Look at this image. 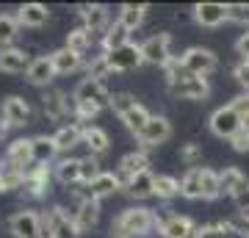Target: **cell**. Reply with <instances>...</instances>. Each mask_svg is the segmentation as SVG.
<instances>
[{
	"mask_svg": "<svg viewBox=\"0 0 249 238\" xmlns=\"http://www.w3.org/2000/svg\"><path fill=\"white\" fill-rule=\"evenodd\" d=\"M230 106H232V111L241 116V125H244V119H249V92H241L238 97H232Z\"/></svg>",
	"mask_w": 249,
	"mask_h": 238,
	"instance_id": "cell-49",
	"label": "cell"
},
{
	"mask_svg": "<svg viewBox=\"0 0 249 238\" xmlns=\"http://www.w3.org/2000/svg\"><path fill=\"white\" fill-rule=\"evenodd\" d=\"M34 158L36 164H53L58 158V147H55L53 136H34Z\"/></svg>",
	"mask_w": 249,
	"mask_h": 238,
	"instance_id": "cell-32",
	"label": "cell"
},
{
	"mask_svg": "<svg viewBox=\"0 0 249 238\" xmlns=\"http://www.w3.org/2000/svg\"><path fill=\"white\" fill-rule=\"evenodd\" d=\"M53 177H55V183H61V185L80 183V158H72V155L58 158L53 164Z\"/></svg>",
	"mask_w": 249,
	"mask_h": 238,
	"instance_id": "cell-26",
	"label": "cell"
},
{
	"mask_svg": "<svg viewBox=\"0 0 249 238\" xmlns=\"http://www.w3.org/2000/svg\"><path fill=\"white\" fill-rule=\"evenodd\" d=\"M136 106H139V100H136V94H130V92H114V97H111V111H114L119 119H122L127 111H133Z\"/></svg>",
	"mask_w": 249,
	"mask_h": 238,
	"instance_id": "cell-43",
	"label": "cell"
},
{
	"mask_svg": "<svg viewBox=\"0 0 249 238\" xmlns=\"http://www.w3.org/2000/svg\"><path fill=\"white\" fill-rule=\"evenodd\" d=\"M31 61H34V58L28 55L25 47H6V50H0V72H6V75L28 72Z\"/></svg>",
	"mask_w": 249,
	"mask_h": 238,
	"instance_id": "cell-21",
	"label": "cell"
},
{
	"mask_svg": "<svg viewBox=\"0 0 249 238\" xmlns=\"http://www.w3.org/2000/svg\"><path fill=\"white\" fill-rule=\"evenodd\" d=\"M163 78H166V86H169V83H178V80H183V78H188V72H186V67H183V58H180V55H175V58L163 67Z\"/></svg>",
	"mask_w": 249,
	"mask_h": 238,
	"instance_id": "cell-46",
	"label": "cell"
},
{
	"mask_svg": "<svg viewBox=\"0 0 249 238\" xmlns=\"http://www.w3.org/2000/svg\"><path fill=\"white\" fill-rule=\"evenodd\" d=\"M232 233L235 236H244L249 238V216H244V213H238V216H232Z\"/></svg>",
	"mask_w": 249,
	"mask_h": 238,
	"instance_id": "cell-51",
	"label": "cell"
},
{
	"mask_svg": "<svg viewBox=\"0 0 249 238\" xmlns=\"http://www.w3.org/2000/svg\"><path fill=\"white\" fill-rule=\"evenodd\" d=\"M169 97L175 100H188V103H202V100L211 97V83L208 78H196V75H188V78L178 80V83H169L166 86Z\"/></svg>",
	"mask_w": 249,
	"mask_h": 238,
	"instance_id": "cell-7",
	"label": "cell"
},
{
	"mask_svg": "<svg viewBox=\"0 0 249 238\" xmlns=\"http://www.w3.org/2000/svg\"><path fill=\"white\" fill-rule=\"evenodd\" d=\"M3 161H6V164H11V166L17 169V172L28 175V169L36 164V158H34V139H25V136H19V139L9 141V147H6V155H3Z\"/></svg>",
	"mask_w": 249,
	"mask_h": 238,
	"instance_id": "cell-13",
	"label": "cell"
},
{
	"mask_svg": "<svg viewBox=\"0 0 249 238\" xmlns=\"http://www.w3.org/2000/svg\"><path fill=\"white\" fill-rule=\"evenodd\" d=\"M144 172H150V155H147L144 150H133V152H127V155H122V158H119L116 175H119L122 185H127L133 177L144 175Z\"/></svg>",
	"mask_w": 249,
	"mask_h": 238,
	"instance_id": "cell-16",
	"label": "cell"
},
{
	"mask_svg": "<svg viewBox=\"0 0 249 238\" xmlns=\"http://www.w3.org/2000/svg\"><path fill=\"white\" fill-rule=\"evenodd\" d=\"M83 144L89 147L91 155H103V152L111 150V139H108V133L100 128V125H86L83 128Z\"/></svg>",
	"mask_w": 249,
	"mask_h": 238,
	"instance_id": "cell-28",
	"label": "cell"
},
{
	"mask_svg": "<svg viewBox=\"0 0 249 238\" xmlns=\"http://www.w3.org/2000/svg\"><path fill=\"white\" fill-rule=\"evenodd\" d=\"M50 58H53L55 64V72L58 75H72V72H78L86 67V58L78 53H72V50H67V47H58V50H53L50 53Z\"/></svg>",
	"mask_w": 249,
	"mask_h": 238,
	"instance_id": "cell-27",
	"label": "cell"
},
{
	"mask_svg": "<svg viewBox=\"0 0 249 238\" xmlns=\"http://www.w3.org/2000/svg\"><path fill=\"white\" fill-rule=\"evenodd\" d=\"M208 128H211V133H213L216 139H227L230 141L244 125H241V116L232 111V106H222V108H216L213 114H211Z\"/></svg>",
	"mask_w": 249,
	"mask_h": 238,
	"instance_id": "cell-12",
	"label": "cell"
},
{
	"mask_svg": "<svg viewBox=\"0 0 249 238\" xmlns=\"http://www.w3.org/2000/svg\"><path fill=\"white\" fill-rule=\"evenodd\" d=\"M232 78L238 80V86L244 89V92H249V61L247 58H238V61H235V67H232Z\"/></svg>",
	"mask_w": 249,
	"mask_h": 238,
	"instance_id": "cell-47",
	"label": "cell"
},
{
	"mask_svg": "<svg viewBox=\"0 0 249 238\" xmlns=\"http://www.w3.org/2000/svg\"><path fill=\"white\" fill-rule=\"evenodd\" d=\"M22 183H25V175L17 172L11 164H6V161L0 158V194L14 191V188H22Z\"/></svg>",
	"mask_w": 249,
	"mask_h": 238,
	"instance_id": "cell-35",
	"label": "cell"
},
{
	"mask_svg": "<svg viewBox=\"0 0 249 238\" xmlns=\"http://www.w3.org/2000/svg\"><path fill=\"white\" fill-rule=\"evenodd\" d=\"M0 116L11 125V130H14V128H25V125L31 122V106H28L25 97L9 94V97L3 100V106H0Z\"/></svg>",
	"mask_w": 249,
	"mask_h": 238,
	"instance_id": "cell-17",
	"label": "cell"
},
{
	"mask_svg": "<svg viewBox=\"0 0 249 238\" xmlns=\"http://www.w3.org/2000/svg\"><path fill=\"white\" fill-rule=\"evenodd\" d=\"M180 58H183V67H186L188 75H196V78H208L211 72L219 70L216 53L208 50V47H199V44H196V47H188Z\"/></svg>",
	"mask_w": 249,
	"mask_h": 238,
	"instance_id": "cell-6",
	"label": "cell"
},
{
	"mask_svg": "<svg viewBox=\"0 0 249 238\" xmlns=\"http://www.w3.org/2000/svg\"><path fill=\"white\" fill-rule=\"evenodd\" d=\"M191 17L202 28H219L227 22V3H196L191 9Z\"/></svg>",
	"mask_w": 249,
	"mask_h": 238,
	"instance_id": "cell-19",
	"label": "cell"
},
{
	"mask_svg": "<svg viewBox=\"0 0 249 238\" xmlns=\"http://www.w3.org/2000/svg\"><path fill=\"white\" fill-rule=\"evenodd\" d=\"M42 224H45V238H80L78 221L64 205H53L50 211L42 213Z\"/></svg>",
	"mask_w": 249,
	"mask_h": 238,
	"instance_id": "cell-2",
	"label": "cell"
},
{
	"mask_svg": "<svg viewBox=\"0 0 249 238\" xmlns=\"http://www.w3.org/2000/svg\"><path fill=\"white\" fill-rule=\"evenodd\" d=\"M172 139V122L166 119L163 114H152L150 122L144 125V130L136 136V141H139V150H155V147H160L163 141Z\"/></svg>",
	"mask_w": 249,
	"mask_h": 238,
	"instance_id": "cell-4",
	"label": "cell"
},
{
	"mask_svg": "<svg viewBox=\"0 0 249 238\" xmlns=\"http://www.w3.org/2000/svg\"><path fill=\"white\" fill-rule=\"evenodd\" d=\"M230 147H232V152L247 155V152H249V130H247V128H241V130L232 136V139H230Z\"/></svg>",
	"mask_w": 249,
	"mask_h": 238,
	"instance_id": "cell-48",
	"label": "cell"
},
{
	"mask_svg": "<svg viewBox=\"0 0 249 238\" xmlns=\"http://www.w3.org/2000/svg\"><path fill=\"white\" fill-rule=\"evenodd\" d=\"M235 53H238L241 58H247V61H249V31H244V34L235 39Z\"/></svg>",
	"mask_w": 249,
	"mask_h": 238,
	"instance_id": "cell-52",
	"label": "cell"
},
{
	"mask_svg": "<svg viewBox=\"0 0 249 238\" xmlns=\"http://www.w3.org/2000/svg\"><path fill=\"white\" fill-rule=\"evenodd\" d=\"M180 197H186V200H202V166L188 169L186 175L180 177Z\"/></svg>",
	"mask_w": 249,
	"mask_h": 238,
	"instance_id": "cell-31",
	"label": "cell"
},
{
	"mask_svg": "<svg viewBox=\"0 0 249 238\" xmlns=\"http://www.w3.org/2000/svg\"><path fill=\"white\" fill-rule=\"evenodd\" d=\"M53 166H47V164H34V166L28 169L25 175V183H22V194L28 200H47L50 194V183H53Z\"/></svg>",
	"mask_w": 249,
	"mask_h": 238,
	"instance_id": "cell-5",
	"label": "cell"
},
{
	"mask_svg": "<svg viewBox=\"0 0 249 238\" xmlns=\"http://www.w3.org/2000/svg\"><path fill=\"white\" fill-rule=\"evenodd\" d=\"M196 224L191 216H183V213H166L160 216L158 213V236L163 238H194L196 236Z\"/></svg>",
	"mask_w": 249,
	"mask_h": 238,
	"instance_id": "cell-11",
	"label": "cell"
},
{
	"mask_svg": "<svg viewBox=\"0 0 249 238\" xmlns=\"http://www.w3.org/2000/svg\"><path fill=\"white\" fill-rule=\"evenodd\" d=\"M103 175V169H100V158L97 155H83L80 158V185H91L97 177Z\"/></svg>",
	"mask_w": 249,
	"mask_h": 238,
	"instance_id": "cell-41",
	"label": "cell"
},
{
	"mask_svg": "<svg viewBox=\"0 0 249 238\" xmlns=\"http://www.w3.org/2000/svg\"><path fill=\"white\" fill-rule=\"evenodd\" d=\"M152 230H158V213L144 205L124 208L114 219V233L122 238H147Z\"/></svg>",
	"mask_w": 249,
	"mask_h": 238,
	"instance_id": "cell-1",
	"label": "cell"
},
{
	"mask_svg": "<svg viewBox=\"0 0 249 238\" xmlns=\"http://www.w3.org/2000/svg\"><path fill=\"white\" fill-rule=\"evenodd\" d=\"M78 19L91 34H106L111 25V9L103 3H83V6H78Z\"/></svg>",
	"mask_w": 249,
	"mask_h": 238,
	"instance_id": "cell-14",
	"label": "cell"
},
{
	"mask_svg": "<svg viewBox=\"0 0 249 238\" xmlns=\"http://www.w3.org/2000/svg\"><path fill=\"white\" fill-rule=\"evenodd\" d=\"M122 191L130 197V200H147V197H155V175H152V172H144V175L133 177Z\"/></svg>",
	"mask_w": 249,
	"mask_h": 238,
	"instance_id": "cell-29",
	"label": "cell"
},
{
	"mask_svg": "<svg viewBox=\"0 0 249 238\" xmlns=\"http://www.w3.org/2000/svg\"><path fill=\"white\" fill-rule=\"evenodd\" d=\"M111 75H114V70H111L106 53H100V55H94L91 61H86V78L103 80V83H106V78H111Z\"/></svg>",
	"mask_w": 249,
	"mask_h": 238,
	"instance_id": "cell-40",
	"label": "cell"
},
{
	"mask_svg": "<svg viewBox=\"0 0 249 238\" xmlns=\"http://www.w3.org/2000/svg\"><path fill=\"white\" fill-rule=\"evenodd\" d=\"M130 28L124 25L122 19L116 17L111 25H108V31L103 34V39H100V44H103V53H114V50H119V47H124V44L130 42Z\"/></svg>",
	"mask_w": 249,
	"mask_h": 238,
	"instance_id": "cell-23",
	"label": "cell"
},
{
	"mask_svg": "<svg viewBox=\"0 0 249 238\" xmlns=\"http://www.w3.org/2000/svg\"><path fill=\"white\" fill-rule=\"evenodd\" d=\"M147 11H150L147 3H122V9H119V19H122L130 31H136V28H142Z\"/></svg>",
	"mask_w": 249,
	"mask_h": 238,
	"instance_id": "cell-33",
	"label": "cell"
},
{
	"mask_svg": "<svg viewBox=\"0 0 249 238\" xmlns=\"http://www.w3.org/2000/svg\"><path fill=\"white\" fill-rule=\"evenodd\" d=\"M169 47H172V34H166V31L147 36L142 42L144 64H152V67H160V70H163V67L175 58V55L169 53Z\"/></svg>",
	"mask_w": 249,
	"mask_h": 238,
	"instance_id": "cell-9",
	"label": "cell"
},
{
	"mask_svg": "<svg viewBox=\"0 0 249 238\" xmlns=\"http://www.w3.org/2000/svg\"><path fill=\"white\" fill-rule=\"evenodd\" d=\"M47 19H50V9L45 3H22L17 9L19 28H42Z\"/></svg>",
	"mask_w": 249,
	"mask_h": 238,
	"instance_id": "cell-22",
	"label": "cell"
},
{
	"mask_svg": "<svg viewBox=\"0 0 249 238\" xmlns=\"http://www.w3.org/2000/svg\"><path fill=\"white\" fill-rule=\"evenodd\" d=\"M155 197L172 202L175 197H180V180L175 175H155Z\"/></svg>",
	"mask_w": 249,
	"mask_h": 238,
	"instance_id": "cell-34",
	"label": "cell"
},
{
	"mask_svg": "<svg viewBox=\"0 0 249 238\" xmlns=\"http://www.w3.org/2000/svg\"><path fill=\"white\" fill-rule=\"evenodd\" d=\"M9 233L11 238H45V224H42V213L36 211H17L9 219Z\"/></svg>",
	"mask_w": 249,
	"mask_h": 238,
	"instance_id": "cell-10",
	"label": "cell"
},
{
	"mask_svg": "<svg viewBox=\"0 0 249 238\" xmlns=\"http://www.w3.org/2000/svg\"><path fill=\"white\" fill-rule=\"evenodd\" d=\"M108 64L114 72H127V70H139L144 64V53H142V44L136 42H127L124 47L114 50V53H106Z\"/></svg>",
	"mask_w": 249,
	"mask_h": 238,
	"instance_id": "cell-15",
	"label": "cell"
},
{
	"mask_svg": "<svg viewBox=\"0 0 249 238\" xmlns=\"http://www.w3.org/2000/svg\"><path fill=\"white\" fill-rule=\"evenodd\" d=\"M232 236V221L230 219H222V221H211V224H202L196 230L194 238H227Z\"/></svg>",
	"mask_w": 249,
	"mask_h": 238,
	"instance_id": "cell-42",
	"label": "cell"
},
{
	"mask_svg": "<svg viewBox=\"0 0 249 238\" xmlns=\"http://www.w3.org/2000/svg\"><path fill=\"white\" fill-rule=\"evenodd\" d=\"M72 216H75V221H78L80 233L97 227V221H100V202L94 200V197H89L86 191H83V194L78 197V205H75Z\"/></svg>",
	"mask_w": 249,
	"mask_h": 238,
	"instance_id": "cell-20",
	"label": "cell"
},
{
	"mask_svg": "<svg viewBox=\"0 0 249 238\" xmlns=\"http://www.w3.org/2000/svg\"><path fill=\"white\" fill-rule=\"evenodd\" d=\"M111 92H108V86L103 83V80H91V78H83L75 86V92H72V103H89V106H97L100 111L103 108H111Z\"/></svg>",
	"mask_w": 249,
	"mask_h": 238,
	"instance_id": "cell-8",
	"label": "cell"
},
{
	"mask_svg": "<svg viewBox=\"0 0 249 238\" xmlns=\"http://www.w3.org/2000/svg\"><path fill=\"white\" fill-rule=\"evenodd\" d=\"M180 164H186L188 169H199L202 166V147L196 141H186L180 147Z\"/></svg>",
	"mask_w": 249,
	"mask_h": 238,
	"instance_id": "cell-44",
	"label": "cell"
},
{
	"mask_svg": "<svg viewBox=\"0 0 249 238\" xmlns=\"http://www.w3.org/2000/svg\"><path fill=\"white\" fill-rule=\"evenodd\" d=\"M58 78V72H55V64L50 55H36L31 67L25 72V80L31 86H42V89H50V83Z\"/></svg>",
	"mask_w": 249,
	"mask_h": 238,
	"instance_id": "cell-18",
	"label": "cell"
},
{
	"mask_svg": "<svg viewBox=\"0 0 249 238\" xmlns=\"http://www.w3.org/2000/svg\"><path fill=\"white\" fill-rule=\"evenodd\" d=\"M53 139H55V147H58V152H70L72 147L83 144V125H78V122L58 125V130L53 133Z\"/></svg>",
	"mask_w": 249,
	"mask_h": 238,
	"instance_id": "cell-25",
	"label": "cell"
},
{
	"mask_svg": "<svg viewBox=\"0 0 249 238\" xmlns=\"http://www.w3.org/2000/svg\"><path fill=\"white\" fill-rule=\"evenodd\" d=\"M9 130H11V125L6 122L3 116H0V141H3V139H6V136H9Z\"/></svg>",
	"mask_w": 249,
	"mask_h": 238,
	"instance_id": "cell-53",
	"label": "cell"
},
{
	"mask_svg": "<svg viewBox=\"0 0 249 238\" xmlns=\"http://www.w3.org/2000/svg\"><path fill=\"white\" fill-rule=\"evenodd\" d=\"M150 116H152V114L142 106V103H139V106H136L133 111H127V114H124L122 119H119V122H122L130 133H133V136H139V133L144 130V125L150 122Z\"/></svg>",
	"mask_w": 249,
	"mask_h": 238,
	"instance_id": "cell-38",
	"label": "cell"
},
{
	"mask_svg": "<svg viewBox=\"0 0 249 238\" xmlns=\"http://www.w3.org/2000/svg\"><path fill=\"white\" fill-rule=\"evenodd\" d=\"M91 42H94V34H91V31H86L83 25H78V28H72L70 34H67V39H64V47L86 58V53L91 50Z\"/></svg>",
	"mask_w": 249,
	"mask_h": 238,
	"instance_id": "cell-30",
	"label": "cell"
},
{
	"mask_svg": "<svg viewBox=\"0 0 249 238\" xmlns=\"http://www.w3.org/2000/svg\"><path fill=\"white\" fill-rule=\"evenodd\" d=\"M19 34V22L17 14H0V50L14 47V39Z\"/></svg>",
	"mask_w": 249,
	"mask_h": 238,
	"instance_id": "cell-37",
	"label": "cell"
},
{
	"mask_svg": "<svg viewBox=\"0 0 249 238\" xmlns=\"http://www.w3.org/2000/svg\"><path fill=\"white\" fill-rule=\"evenodd\" d=\"M42 111H45V116L50 119V122H64L67 125V119L75 114V103L67 97L64 89L50 86V89L42 92Z\"/></svg>",
	"mask_w": 249,
	"mask_h": 238,
	"instance_id": "cell-3",
	"label": "cell"
},
{
	"mask_svg": "<svg viewBox=\"0 0 249 238\" xmlns=\"http://www.w3.org/2000/svg\"><path fill=\"white\" fill-rule=\"evenodd\" d=\"M230 200H232V205L238 208V213H247V211H249V180L241 185V188L230 197Z\"/></svg>",
	"mask_w": 249,
	"mask_h": 238,
	"instance_id": "cell-50",
	"label": "cell"
},
{
	"mask_svg": "<svg viewBox=\"0 0 249 238\" xmlns=\"http://www.w3.org/2000/svg\"><path fill=\"white\" fill-rule=\"evenodd\" d=\"M219 180H222V197L227 194V197H232L235 191H238L241 185L247 183L249 177L241 172L238 166H227L224 172H219Z\"/></svg>",
	"mask_w": 249,
	"mask_h": 238,
	"instance_id": "cell-36",
	"label": "cell"
},
{
	"mask_svg": "<svg viewBox=\"0 0 249 238\" xmlns=\"http://www.w3.org/2000/svg\"><path fill=\"white\" fill-rule=\"evenodd\" d=\"M119 188H124L122 180H119V175H116V172H103L91 185H86V194L94 197V200L100 202V200H106V197H114Z\"/></svg>",
	"mask_w": 249,
	"mask_h": 238,
	"instance_id": "cell-24",
	"label": "cell"
},
{
	"mask_svg": "<svg viewBox=\"0 0 249 238\" xmlns=\"http://www.w3.org/2000/svg\"><path fill=\"white\" fill-rule=\"evenodd\" d=\"M227 22L247 25L249 31V3H227Z\"/></svg>",
	"mask_w": 249,
	"mask_h": 238,
	"instance_id": "cell-45",
	"label": "cell"
},
{
	"mask_svg": "<svg viewBox=\"0 0 249 238\" xmlns=\"http://www.w3.org/2000/svg\"><path fill=\"white\" fill-rule=\"evenodd\" d=\"M222 197V180H219V172L216 169L202 166V200L213 202Z\"/></svg>",
	"mask_w": 249,
	"mask_h": 238,
	"instance_id": "cell-39",
	"label": "cell"
},
{
	"mask_svg": "<svg viewBox=\"0 0 249 238\" xmlns=\"http://www.w3.org/2000/svg\"><path fill=\"white\" fill-rule=\"evenodd\" d=\"M111 238H122V236H111Z\"/></svg>",
	"mask_w": 249,
	"mask_h": 238,
	"instance_id": "cell-54",
	"label": "cell"
}]
</instances>
